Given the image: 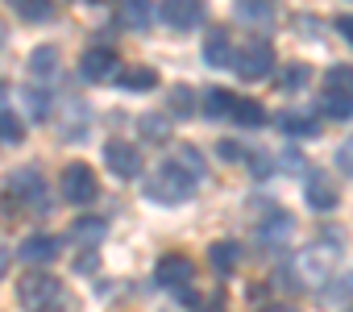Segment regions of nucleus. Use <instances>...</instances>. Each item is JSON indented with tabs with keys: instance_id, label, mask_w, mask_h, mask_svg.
<instances>
[{
	"instance_id": "nucleus-1",
	"label": "nucleus",
	"mask_w": 353,
	"mask_h": 312,
	"mask_svg": "<svg viewBox=\"0 0 353 312\" xmlns=\"http://www.w3.org/2000/svg\"><path fill=\"white\" fill-rule=\"evenodd\" d=\"M341 254H345V233H341V229H328V233H320L307 250H299L295 266H287V271H291V279H295V283L316 287V283H324V279L336 271Z\"/></svg>"
},
{
	"instance_id": "nucleus-2",
	"label": "nucleus",
	"mask_w": 353,
	"mask_h": 312,
	"mask_svg": "<svg viewBox=\"0 0 353 312\" xmlns=\"http://www.w3.org/2000/svg\"><path fill=\"white\" fill-rule=\"evenodd\" d=\"M196 184H200V179H196L188 167H179V163H162L158 171H150V175H145L141 192H145V200L174 208V204H183V200L196 192Z\"/></svg>"
},
{
	"instance_id": "nucleus-3",
	"label": "nucleus",
	"mask_w": 353,
	"mask_h": 312,
	"mask_svg": "<svg viewBox=\"0 0 353 312\" xmlns=\"http://www.w3.org/2000/svg\"><path fill=\"white\" fill-rule=\"evenodd\" d=\"M59 295H63V287L50 271H26L21 283H17V300H21L26 312H50V304Z\"/></svg>"
},
{
	"instance_id": "nucleus-4",
	"label": "nucleus",
	"mask_w": 353,
	"mask_h": 312,
	"mask_svg": "<svg viewBox=\"0 0 353 312\" xmlns=\"http://www.w3.org/2000/svg\"><path fill=\"white\" fill-rule=\"evenodd\" d=\"M192 275H196V266H192V258H188V254H162V258H158V266H154V283H158V287H166V291H174L179 300H196Z\"/></svg>"
},
{
	"instance_id": "nucleus-5",
	"label": "nucleus",
	"mask_w": 353,
	"mask_h": 312,
	"mask_svg": "<svg viewBox=\"0 0 353 312\" xmlns=\"http://www.w3.org/2000/svg\"><path fill=\"white\" fill-rule=\"evenodd\" d=\"M233 71H237L241 79H266V75L274 71V50H270V42H262V38H250V42L237 50V59H233Z\"/></svg>"
},
{
	"instance_id": "nucleus-6",
	"label": "nucleus",
	"mask_w": 353,
	"mask_h": 312,
	"mask_svg": "<svg viewBox=\"0 0 353 312\" xmlns=\"http://www.w3.org/2000/svg\"><path fill=\"white\" fill-rule=\"evenodd\" d=\"M59 192H63V200L67 204H92L96 200V192H100V184H96V171L88 167V163H71L67 171H63V179H59Z\"/></svg>"
},
{
	"instance_id": "nucleus-7",
	"label": "nucleus",
	"mask_w": 353,
	"mask_h": 312,
	"mask_svg": "<svg viewBox=\"0 0 353 312\" xmlns=\"http://www.w3.org/2000/svg\"><path fill=\"white\" fill-rule=\"evenodd\" d=\"M21 200V204H30L34 213H46L50 204H46V184H42V175L34 171V167H17L13 175H9V192H5V200Z\"/></svg>"
},
{
	"instance_id": "nucleus-8",
	"label": "nucleus",
	"mask_w": 353,
	"mask_h": 312,
	"mask_svg": "<svg viewBox=\"0 0 353 312\" xmlns=\"http://www.w3.org/2000/svg\"><path fill=\"white\" fill-rule=\"evenodd\" d=\"M104 163H108V171H112L117 179H137V175L145 171L141 150H137L133 142H125V137H117V142L104 146Z\"/></svg>"
},
{
	"instance_id": "nucleus-9",
	"label": "nucleus",
	"mask_w": 353,
	"mask_h": 312,
	"mask_svg": "<svg viewBox=\"0 0 353 312\" xmlns=\"http://www.w3.org/2000/svg\"><path fill=\"white\" fill-rule=\"evenodd\" d=\"M117 71H121V59H117L112 46H92L79 59V75L88 84H108V79H117Z\"/></svg>"
},
{
	"instance_id": "nucleus-10",
	"label": "nucleus",
	"mask_w": 353,
	"mask_h": 312,
	"mask_svg": "<svg viewBox=\"0 0 353 312\" xmlns=\"http://www.w3.org/2000/svg\"><path fill=\"white\" fill-rule=\"evenodd\" d=\"M303 200H307V208H316V213H332L336 200H341L332 175H328V171H307V179H303Z\"/></svg>"
},
{
	"instance_id": "nucleus-11",
	"label": "nucleus",
	"mask_w": 353,
	"mask_h": 312,
	"mask_svg": "<svg viewBox=\"0 0 353 312\" xmlns=\"http://www.w3.org/2000/svg\"><path fill=\"white\" fill-rule=\"evenodd\" d=\"M158 21L170 30H196L204 21V5H196V0H166V5H158Z\"/></svg>"
},
{
	"instance_id": "nucleus-12",
	"label": "nucleus",
	"mask_w": 353,
	"mask_h": 312,
	"mask_svg": "<svg viewBox=\"0 0 353 312\" xmlns=\"http://www.w3.org/2000/svg\"><path fill=\"white\" fill-rule=\"evenodd\" d=\"M59 250H63V242H59L54 233H34V237L21 242V262H30V266H46V262L59 258Z\"/></svg>"
},
{
	"instance_id": "nucleus-13",
	"label": "nucleus",
	"mask_w": 353,
	"mask_h": 312,
	"mask_svg": "<svg viewBox=\"0 0 353 312\" xmlns=\"http://www.w3.org/2000/svg\"><path fill=\"white\" fill-rule=\"evenodd\" d=\"M291 233H295V217L283 213V208H270V213L258 221V237H262L266 246H283Z\"/></svg>"
},
{
	"instance_id": "nucleus-14",
	"label": "nucleus",
	"mask_w": 353,
	"mask_h": 312,
	"mask_svg": "<svg viewBox=\"0 0 353 312\" xmlns=\"http://www.w3.org/2000/svg\"><path fill=\"white\" fill-rule=\"evenodd\" d=\"M279 129L291 133V137H316V133H320V113H299V108H291V113L279 117Z\"/></svg>"
},
{
	"instance_id": "nucleus-15",
	"label": "nucleus",
	"mask_w": 353,
	"mask_h": 312,
	"mask_svg": "<svg viewBox=\"0 0 353 312\" xmlns=\"http://www.w3.org/2000/svg\"><path fill=\"white\" fill-rule=\"evenodd\" d=\"M26 71L38 79V84H46L54 71H59V46H34V55H30V63H26Z\"/></svg>"
},
{
	"instance_id": "nucleus-16",
	"label": "nucleus",
	"mask_w": 353,
	"mask_h": 312,
	"mask_svg": "<svg viewBox=\"0 0 353 312\" xmlns=\"http://www.w3.org/2000/svg\"><path fill=\"white\" fill-rule=\"evenodd\" d=\"M208 262H212L216 275H229V271H237V262H241V246H237V242H212V246H208Z\"/></svg>"
},
{
	"instance_id": "nucleus-17",
	"label": "nucleus",
	"mask_w": 353,
	"mask_h": 312,
	"mask_svg": "<svg viewBox=\"0 0 353 312\" xmlns=\"http://www.w3.org/2000/svg\"><path fill=\"white\" fill-rule=\"evenodd\" d=\"M204 59H208L212 67H225V63H233V59H237V55H233V38H229L225 30L208 34V38H204Z\"/></svg>"
},
{
	"instance_id": "nucleus-18",
	"label": "nucleus",
	"mask_w": 353,
	"mask_h": 312,
	"mask_svg": "<svg viewBox=\"0 0 353 312\" xmlns=\"http://www.w3.org/2000/svg\"><path fill=\"white\" fill-rule=\"evenodd\" d=\"M324 96H353V67L336 63L324 71Z\"/></svg>"
},
{
	"instance_id": "nucleus-19",
	"label": "nucleus",
	"mask_w": 353,
	"mask_h": 312,
	"mask_svg": "<svg viewBox=\"0 0 353 312\" xmlns=\"http://www.w3.org/2000/svg\"><path fill=\"white\" fill-rule=\"evenodd\" d=\"M104 233H108V221H104V217H79V221L71 225V237L83 242V246H96Z\"/></svg>"
},
{
	"instance_id": "nucleus-20",
	"label": "nucleus",
	"mask_w": 353,
	"mask_h": 312,
	"mask_svg": "<svg viewBox=\"0 0 353 312\" xmlns=\"http://www.w3.org/2000/svg\"><path fill=\"white\" fill-rule=\"evenodd\" d=\"M154 84H158V75L150 67H129L117 75V88H125V92H150Z\"/></svg>"
},
{
	"instance_id": "nucleus-21",
	"label": "nucleus",
	"mask_w": 353,
	"mask_h": 312,
	"mask_svg": "<svg viewBox=\"0 0 353 312\" xmlns=\"http://www.w3.org/2000/svg\"><path fill=\"white\" fill-rule=\"evenodd\" d=\"M229 121H237V125L254 129V125H262V121H266V113H262V104H258V100H250V96H237V104H233Z\"/></svg>"
},
{
	"instance_id": "nucleus-22",
	"label": "nucleus",
	"mask_w": 353,
	"mask_h": 312,
	"mask_svg": "<svg viewBox=\"0 0 353 312\" xmlns=\"http://www.w3.org/2000/svg\"><path fill=\"white\" fill-rule=\"evenodd\" d=\"M137 129H141V137H150L154 146H158V142H170V117H166V113H145V117L137 121Z\"/></svg>"
},
{
	"instance_id": "nucleus-23",
	"label": "nucleus",
	"mask_w": 353,
	"mask_h": 312,
	"mask_svg": "<svg viewBox=\"0 0 353 312\" xmlns=\"http://www.w3.org/2000/svg\"><path fill=\"white\" fill-rule=\"evenodd\" d=\"M154 13H158V9L145 5V0H129V5L121 9V21H125L129 30H145V26L154 21Z\"/></svg>"
},
{
	"instance_id": "nucleus-24",
	"label": "nucleus",
	"mask_w": 353,
	"mask_h": 312,
	"mask_svg": "<svg viewBox=\"0 0 353 312\" xmlns=\"http://www.w3.org/2000/svg\"><path fill=\"white\" fill-rule=\"evenodd\" d=\"M21 100H26V108H30L34 121H46L50 117V92L46 88H21Z\"/></svg>"
},
{
	"instance_id": "nucleus-25",
	"label": "nucleus",
	"mask_w": 353,
	"mask_h": 312,
	"mask_svg": "<svg viewBox=\"0 0 353 312\" xmlns=\"http://www.w3.org/2000/svg\"><path fill=\"white\" fill-rule=\"evenodd\" d=\"M21 133H26L21 117H17L13 108H5V104H0V142H5V146H13V142H21Z\"/></svg>"
},
{
	"instance_id": "nucleus-26",
	"label": "nucleus",
	"mask_w": 353,
	"mask_h": 312,
	"mask_svg": "<svg viewBox=\"0 0 353 312\" xmlns=\"http://www.w3.org/2000/svg\"><path fill=\"white\" fill-rule=\"evenodd\" d=\"M17 17L21 21H50L54 5H50V0H17Z\"/></svg>"
},
{
	"instance_id": "nucleus-27",
	"label": "nucleus",
	"mask_w": 353,
	"mask_h": 312,
	"mask_svg": "<svg viewBox=\"0 0 353 312\" xmlns=\"http://www.w3.org/2000/svg\"><path fill=\"white\" fill-rule=\"evenodd\" d=\"M307 79H312V67H307V63H291V67H283L279 88H283V92H299Z\"/></svg>"
},
{
	"instance_id": "nucleus-28",
	"label": "nucleus",
	"mask_w": 353,
	"mask_h": 312,
	"mask_svg": "<svg viewBox=\"0 0 353 312\" xmlns=\"http://www.w3.org/2000/svg\"><path fill=\"white\" fill-rule=\"evenodd\" d=\"M204 100H208V104H204V113H208V117H229V113H233V104H237V96H233V92H225V88H212Z\"/></svg>"
},
{
	"instance_id": "nucleus-29",
	"label": "nucleus",
	"mask_w": 353,
	"mask_h": 312,
	"mask_svg": "<svg viewBox=\"0 0 353 312\" xmlns=\"http://www.w3.org/2000/svg\"><path fill=\"white\" fill-rule=\"evenodd\" d=\"M320 113L345 121V117H353V96H320Z\"/></svg>"
},
{
	"instance_id": "nucleus-30",
	"label": "nucleus",
	"mask_w": 353,
	"mask_h": 312,
	"mask_svg": "<svg viewBox=\"0 0 353 312\" xmlns=\"http://www.w3.org/2000/svg\"><path fill=\"white\" fill-rule=\"evenodd\" d=\"M237 17H241V21H258V26H266V21L274 17V9H270V5H254V0H241V5H237Z\"/></svg>"
},
{
	"instance_id": "nucleus-31",
	"label": "nucleus",
	"mask_w": 353,
	"mask_h": 312,
	"mask_svg": "<svg viewBox=\"0 0 353 312\" xmlns=\"http://www.w3.org/2000/svg\"><path fill=\"white\" fill-rule=\"evenodd\" d=\"M170 113H174V117H192V113H196L192 88H174V92H170Z\"/></svg>"
},
{
	"instance_id": "nucleus-32",
	"label": "nucleus",
	"mask_w": 353,
	"mask_h": 312,
	"mask_svg": "<svg viewBox=\"0 0 353 312\" xmlns=\"http://www.w3.org/2000/svg\"><path fill=\"white\" fill-rule=\"evenodd\" d=\"M179 167H192V175H196V179H204V159H200V150L183 146V150H179Z\"/></svg>"
},
{
	"instance_id": "nucleus-33",
	"label": "nucleus",
	"mask_w": 353,
	"mask_h": 312,
	"mask_svg": "<svg viewBox=\"0 0 353 312\" xmlns=\"http://www.w3.org/2000/svg\"><path fill=\"white\" fill-rule=\"evenodd\" d=\"M336 167H341L345 175H353V137L341 142V150H336Z\"/></svg>"
},
{
	"instance_id": "nucleus-34",
	"label": "nucleus",
	"mask_w": 353,
	"mask_h": 312,
	"mask_svg": "<svg viewBox=\"0 0 353 312\" xmlns=\"http://www.w3.org/2000/svg\"><path fill=\"white\" fill-rule=\"evenodd\" d=\"M332 26H336V34H341V38H345L349 46H353V13H341V17H336Z\"/></svg>"
},
{
	"instance_id": "nucleus-35",
	"label": "nucleus",
	"mask_w": 353,
	"mask_h": 312,
	"mask_svg": "<svg viewBox=\"0 0 353 312\" xmlns=\"http://www.w3.org/2000/svg\"><path fill=\"white\" fill-rule=\"evenodd\" d=\"M262 312H299V308H295V304H287V300H283V304H266V308H262Z\"/></svg>"
},
{
	"instance_id": "nucleus-36",
	"label": "nucleus",
	"mask_w": 353,
	"mask_h": 312,
	"mask_svg": "<svg viewBox=\"0 0 353 312\" xmlns=\"http://www.w3.org/2000/svg\"><path fill=\"white\" fill-rule=\"evenodd\" d=\"M196 312H225V304H221V300H208V304H200Z\"/></svg>"
},
{
	"instance_id": "nucleus-37",
	"label": "nucleus",
	"mask_w": 353,
	"mask_h": 312,
	"mask_svg": "<svg viewBox=\"0 0 353 312\" xmlns=\"http://www.w3.org/2000/svg\"><path fill=\"white\" fill-rule=\"evenodd\" d=\"M5 271H9V250L0 246V279H5Z\"/></svg>"
},
{
	"instance_id": "nucleus-38",
	"label": "nucleus",
	"mask_w": 353,
	"mask_h": 312,
	"mask_svg": "<svg viewBox=\"0 0 353 312\" xmlns=\"http://www.w3.org/2000/svg\"><path fill=\"white\" fill-rule=\"evenodd\" d=\"M345 312H353V308H345Z\"/></svg>"
}]
</instances>
